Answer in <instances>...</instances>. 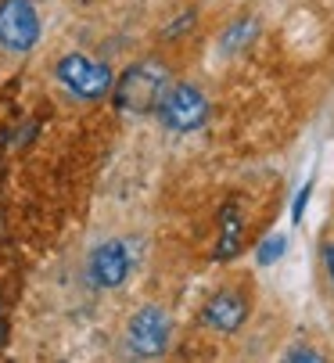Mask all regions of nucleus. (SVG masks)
I'll return each mask as SVG.
<instances>
[{
  "instance_id": "4468645a",
  "label": "nucleus",
  "mask_w": 334,
  "mask_h": 363,
  "mask_svg": "<svg viewBox=\"0 0 334 363\" xmlns=\"http://www.w3.org/2000/svg\"><path fill=\"white\" fill-rule=\"evenodd\" d=\"M8 345V309H4V298H0V349Z\"/></svg>"
},
{
  "instance_id": "20e7f679",
  "label": "nucleus",
  "mask_w": 334,
  "mask_h": 363,
  "mask_svg": "<svg viewBox=\"0 0 334 363\" xmlns=\"http://www.w3.org/2000/svg\"><path fill=\"white\" fill-rule=\"evenodd\" d=\"M169 338H173V320L162 306H140L137 313L130 317V328H126V349L140 359H155L169 349Z\"/></svg>"
},
{
  "instance_id": "f257e3e1",
  "label": "nucleus",
  "mask_w": 334,
  "mask_h": 363,
  "mask_svg": "<svg viewBox=\"0 0 334 363\" xmlns=\"http://www.w3.org/2000/svg\"><path fill=\"white\" fill-rule=\"evenodd\" d=\"M169 86H173V76L165 69V62L140 58L111 83V101H116V112L123 116H155Z\"/></svg>"
},
{
  "instance_id": "6e6552de",
  "label": "nucleus",
  "mask_w": 334,
  "mask_h": 363,
  "mask_svg": "<svg viewBox=\"0 0 334 363\" xmlns=\"http://www.w3.org/2000/svg\"><path fill=\"white\" fill-rule=\"evenodd\" d=\"M245 248V220H241V209L234 201L223 205L219 213V241H216V263H230V259H238Z\"/></svg>"
},
{
  "instance_id": "f8f14e48",
  "label": "nucleus",
  "mask_w": 334,
  "mask_h": 363,
  "mask_svg": "<svg viewBox=\"0 0 334 363\" xmlns=\"http://www.w3.org/2000/svg\"><path fill=\"white\" fill-rule=\"evenodd\" d=\"M288 359H291V363H299V359H309V363H320L323 356H320V352H313V349H291V352H288Z\"/></svg>"
},
{
  "instance_id": "423d86ee",
  "label": "nucleus",
  "mask_w": 334,
  "mask_h": 363,
  "mask_svg": "<svg viewBox=\"0 0 334 363\" xmlns=\"http://www.w3.org/2000/svg\"><path fill=\"white\" fill-rule=\"evenodd\" d=\"M40 43V11L33 0H0V47L26 55Z\"/></svg>"
},
{
  "instance_id": "39448f33",
  "label": "nucleus",
  "mask_w": 334,
  "mask_h": 363,
  "mask_svg": "<svg viewBox=\"0 0 334 363\" xmlns=\"http://www.w3.org/2000/svg\"><path fill=\"white\" fill-rule=\"evenodd\" d=\"M252 317V295L241 284H227L208 295V302L201 306V324L216 335H234L248 324Z\"/></svg>"
},
{
  "instance_id": "2eb2a0df",
  "label": "nucleus",
  "mask_w": 334,
  "mask_h": 363,
  "mask_svg": "<svg viewBox=\"0 0 334 363\" xmlns=\"http://www.w3.org/2000/svg\"><path fill=\"white\" fill-rule=\"evenodd\" d=\"M187 26H194V15H184V18H180V22H177L169 33H165V36H169V40H177L180 33H187Z\"/></svg>"
},
{
  "instance_id": "9b49d317",
  "label": "nucleus",
  "mask_w": 334,
  "mask_h": 363,
  "mask_svg": "<svg viewBox=\"0 0 334 363\" xmlns=\"http://www.w3.org/2000/svg\"><path fill=\"white\" fill-rule=\"evenodd\" d=\"M309 194H313V180L299 191V198H295V209H291V220L295 223H302V213H306V205H309Z\"/></svg>"
},
{
  "instance_id": "f03ea898",
  "label": "nucleus",
  "mask_w": 334,
  "mask_h": 363,
  "mask_svg": "<svg viewBox=\"0 0 334 363\" xmlns=\"http://www.w3.org/2000/svg\"><path fill=\"white\" fill-rule=\"evenodd\" d=\"M54 76L79 101H101L104 94H111V83H116V76H111V69L104 62H94V58L79 55V50L65 55L58 62V69H54Z\"/></svg>"
},
{
  "instance_id": "ddd939ff",
  "label": "nucleus",
  "mask_w": 334,
  "mask_h": 363,
  "mask_svg": "<svg viewBox=\"0 0 334 363\" xmlns=\"http://www.w3.org/2000/svg\"><path fill=\"white\" fill-rule=\"evenodd\" d=\"M323 270H327V277H330V284H334V241L323 245Z\"/></svg>"
},
{
  "instance_id": "1a4fd4ad",
  "label": "nucleus",
  "mask_w": 334,
  "mask_h": 363,
  "mask_svg": "<svg viewBox=\"0 0 334 363\" xmlns=\"http://www.w3.org/2000/svg\"><path fill=\"white\" fill-rule=\"evenodd\" d=\"M255 36H259V22H255L252 15L234 18L227 29L219 33V55H227V58L241 55V50H248V47H252V40H255Z\"/></svg>"
},
{
  "instance_id": "0eeeda50",
  "label": "nucleus",
  "mask_w": 334,
  "mask_h": 363,
  "mask_svg": "<svg viewBox=\"0 0 334 363\" xmlns=\"http://www.w3.org/2000/svg\"><path fill=\"white\" fill-rule=\"evenodd\" d=\"M133 270L126 241H104L90 252V281L97 288H119Z\"/></svg>"
},
{
  "instance_id": "7ed1b4c3",
  "label": "nucleus",
  "mask_w": 334,
  "mask_h": 363,
  "mask_svg": "<svg viewBox=\"0 0 334 363\" xmlns=\"http://www.w3.org/2000/svg\"><path fill=\"white\" fill-rule=\"evenodd\" d=\"M155 116L162 119V126H169L173 133H194L208 119V101H205V94L194 83H173L169 90H165Z\"/></svg>"
},
{
  "instance_id": "9d476101",
  "label": "nucleus",
  "mask_w": 334,
  "mask_h": 363,
  "mask_svg": "<svg viewBox=\"0 0 334 363\" xmlns=\"http://www.w3.org/2000/svg\"><path fill=\"white\" fill-rule=\"evenodd\" d=\"M284 248H288V238H284V234H269V238L259 245L255 255H259V263H262V267H269V263H277V259L284 255Z\"/></svg>"
}]
</instances>
